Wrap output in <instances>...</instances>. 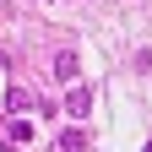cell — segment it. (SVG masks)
I'll return each mask as SVG.
<instances>
[{
    "label": "cell",
    "instance_id": "6da1fadb",
    "mask_svg": "<svg viewBox=\"0 0 152 152\" xmlns=\"http://www.w3.org/2000/svg\"><path fill=\"white\" fill-rule=\"evenodd\" d=\"M76 71H82L76 49H60V54H54V76H60V82H76Z\"/></svg>",
    "mask_w": 152,
    "mask_h": 152
},
{
    "label": "cell",
    "instance_id": "7a4b0ae2",
    "mask_svg": "<svg viewBox=\"0 0 152 152\" xmlns=\"http://www.w3.org/2000/svg\"><path fill=\"white\" fill-rule=\"evenodd\" d=\"M65 109L76 114V120H82V114H92V92H87V87H71V92H65Z\"/></svg>",
    "mask_w": 152,
    "mask_h": 152
},
{
    "label": "cell",
    "instance_id": "3957f363",
    "mask_svg": "<svg viewBox=\"0 0 152 152\" xmlns=\"http://www.w3.org/2000/svg\"><path fill=\"white\" fill-rule=\"evenodd\" d=\"M6 109H11V114H27V109H38V98H33L27 87H11V92H6Z\"/></svg>",
    "mask_w": 152,
    "mask_h": 152
},
{
    "label": "cell",
    "instance_id": "277c9868",
    "mask_svg": "<svg viewBox=\"0 0 152 152\" xmlns=\"http://www.w3.org/2000/svg\"><path fill=\"white\" fill-rule=\"evenodd\" d=\"M87 147H92L87 130H60V152H87Z\"/></svg>",
    "mask_w": 152,
    "mask_h": 152
},
{
    "label": "cell",
    "instance_id": "5b68a950",
    "mask_svg": "<svg viewBox=\"0 0 152 152\" xmlns=\"http://www.w3.org/2000/svg\"><path fill=\"white\" fill-rule=\"evenodd\" d=\"M0 130H6L11 141H33V125H27V120H11V125H0Z\"/></svg>",
    "mask_w": 152,
    "mask_h": 152
},
{
    "label": "cell",
    "instance_id": "8992f818",
    "mask_svg": "<svg viewBox=\"0 0 152 152\" xmlns=\"http://www.w3.org/2000/svg\"><path fill=\"white\" fill-rule=\"evenodd\" d=\"M147 152H152V147H147Z\"/></svg>",
    "mask_w": 152,
    "mask_h": 152
}]
</instances>
